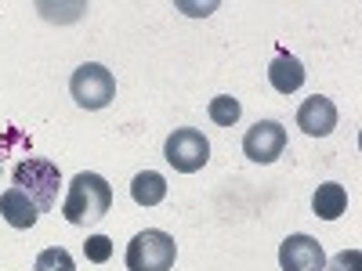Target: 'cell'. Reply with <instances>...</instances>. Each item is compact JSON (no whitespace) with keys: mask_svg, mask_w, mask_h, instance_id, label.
Wrapping results in <instances>:
<instances>
[{"mask_svg":"<svg viewBox=\"0 0 362 271\" xmlns=\"http://www.w3.org/2000/svg\"><path fill=\"white\" fill-rule=\"evenodd\" d=\"M112 206V188L102 174H76L69 181V195L62 203V217L69 224H95L109 214Z\"/></svg>","mask_w":362,"mask_h":271,"instance_id":"obj_1","label":"cell"},{"mask_svg":"<svg viewBox=\"0 0 362 271\" xmlns=\"http://www.w3.org/2000/svg\"><path fill=\"white\" fill-rule=\"evenodd\" d=\"M177 257V246L167 231H138L127 243V271H170Z\"/></svg>","mask_w":362,"mask_h":271,"instance_id":"obj_2","label":"cell"},{"mask_svg":"<svg viewBox=\"0 0 362 271\" xmlns=\"http://www.w3.org/2000/svg\"><path fill=\"white\" fill-rule=\"evenodd\" d=\"M15 185L37 203L40 214L54 206L58 199V185H62V177H58V167L51 159H22L15 167Z\"/></svg>","mask_w":362,"mask_h":271,"instance_id":"obj_3","label":"cell"},{"mask_svg":"<svg viewBox=\"0 0 362 271\" xmlns=\"http://www.w3.org/2000/svg\"><path fill=\"white\" fill-rule=\"evenodd\" d=\"M69 95H73V102L80 105V109H105L112 98H116V76L105 69V66H98V62H87V66H80L76 73H73V80H69Z\"/></svg>","mask_w":362,"mask_h":271,"instance_id":"obj_4","label":"cell"},{"mask_svg":"<svg viewBox=\"0 0 362 271\" xmlns=\"http://www.w3.org/2000/svg\"><path fill=\"white\" fill-rule=\"evenodd\" d=\"M163 159L177 170V174H196L206 167L210 159V141L196 131V127H177L167 145H163Z\"/></svg>","mask_w":362,"mask_h":271,"instance_id":"obj_5","label":"cell"},{"mask_svg":"<svg viewBox=\"0 0 362 271\" xmlns=\"http://www.w3.org/2000/svg\"><path fill=\"white\" fill-rule=\"evenodd\" d=\"M286 148V131L276 119H257V124L243 134V156L250 163H276Z\"/></svg>","mask_w":362,"mask_h":271,"instance_id":"obj_6","label":"cell"},{"mask_svg":"<svg viewBox=\"0 0 362 271\" xmlns=\"http://www.w3.org/2000/svg\"><path fill=\"white\" fill-rule=\"evenodd\" d=\"M279 267L283 271H322L326 267L322 243L312 235H286L279 246Z\"/></svg>","mask_w":362,"mask_h":271,"instance_id":"obj_7","label":"cell"},{"mask_svg":"<svg viewBox=\"0 0 362 271\" xmlns=\"http://www.w3.org/2000/svg\"><path fill=\"white\" fill-rule=\"evenodd\" d=\"M297 127L305 131L308 138H326L329 131L337 127V105L329 98H308L305 105L297 109Z\"/></svg>","mask_w":362,"mask_h":271,"instance_id":"obj_8","label":"cell"},{"mask_svg":"<svg viewBox=\"0 0 362 271\" xmlns=\"http://www.w3.org/2000/svg\"><path fill=\"white\" fill-rule=\"evenodd\" d=\"M0 214H4V221L11 228H33L37 217H40V210H37L33 199L15 185V188H8L4 195H0Z\"/></svg>","mask_w":362,"mask_h":271,"instance_id":"obj_9","label":"cell"},{"mask_svg":"<svg viewBox=\"0 0 362 271\" xmlns=\"http://www.w3.org/2000/svg\"><path fill=\"white\" fill-rule=\"evenodd\" d=\"M268 83L276 87L279 95H293V90H300V83H305V66H300L293 54L279 51L268 66Z\"/></svg>","mask_w":362,"mask_h":271,"instance_id":"obj_10","label":"cell"},{"mask_svg":"<svg viewBox=\"0 0 362 271\" xmlns=\"http://www.w3.org/2000/svg\"><path fill=\"white\" fill-rule=\"evenodd\" d=\"M312 210H315V217H322V221H337L344 210H348V192H344V185H337V181H326V185H319L315 195H312Z\"/></svg>","mask_w":362,"mask_h":271,"instance_id":"obj_11","label":"cell"},{"mask_svg":"<svg viewBox=\"0 0 362 271\" xmlns=\"http://www.w3.org/2000/svg\"><path fill=\"white\" fill-rule=\"evenodd\" d=\"M131 195H134L138 206H160V203L167 199V181H163V174H156V170H141V174H134V181H131Z\"/></svg>","mask_w":362,"mask_h":271,"instance_id":"obj_12","label":"cell"},{"mask_svg":"<svg viewBox=\"0 0 362 271\" xmlns=\"http://www.w3.org/2000/svg\"><path fill=\"white\" fill-rule=\"evenodd\" d=\"M206 116L214 119L218 127H235V124H239V116H243V105H239L235 98H228V95H218V98H210Z\"/></svg>","mask_w":362,"mask_h":271,"instance_id":"obj_13","label":"cell"},{"mask_svg":"<svg viewBox=\"0 0 362 271\" xmlns=\"http://www.w3.org/2000/svg\"><path fill=\"white\" fill-rule=\"evenodd\" d=\"M37 271H76V264H73L69 250L51 246V250H44V253L37 257Z\"/></svg>","mask_w":362,"mask_h":271,"instance_id":"obj_14","label":"cell"},{"mask_svg":"<svg viewBox=\"0 0 362 271\" xmlns=\"http://www.w3.org/2000/svg\"><path fill=\"white\" fill-rule=\"evenodd\" d=\"M83 257H87L90 264H105V260L112 257V239H105V235H90L87 243H83Z\"/></svg>","mask_w":362,"mask_h":271,"instance_id":"obj_15","label":"cell"},{"mask_svg":"<svg viewBox=\"0 0 362 271\" xmlns=\"http://www.w3.org/2000/svg\"><path fill=\"white\" fill-rule=\"evenodd\" d=\"M362 267V253L358 250H341L334 260H329V271H358Z\"/></svg>","mask_w":362,"mask_h":271,"instance_id":"obj_16","label":"cell"}]
</instances>
